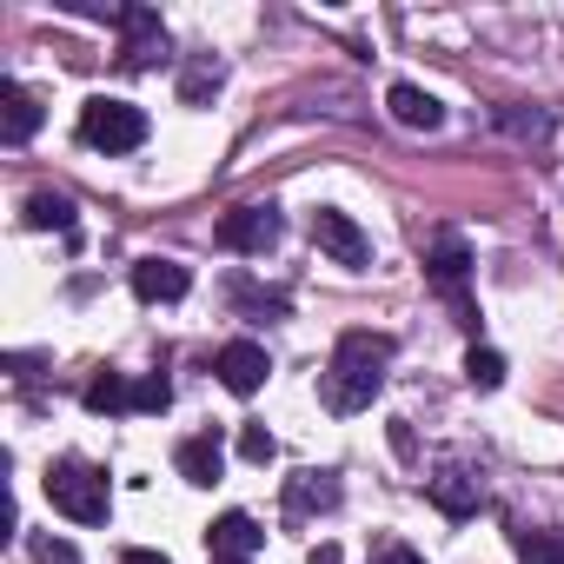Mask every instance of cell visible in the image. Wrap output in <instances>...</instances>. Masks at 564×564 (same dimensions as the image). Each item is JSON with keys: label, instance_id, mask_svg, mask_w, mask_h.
Segmentation results:
<instances>
[{"label": "cell", "instance_id": "cb8c5ba5", "mask_svg": "<svg viewBox=\"0 0 564 564\" xmlns=\"http://www.w3.org/2000/svg\"><path fill=\"white\" fill-rule=\"evenodd\" d=\"M372 564H425V557H419V551H405V544H386Z\"/></svg>", "mask_w": 564, "mask_h": 564}, {"label": "cell", "instance_id": "4fadbf2b", "mask_svg": "<svg viewBox=\"0 0 564 564\" xmlns=\"http://www.w3.org/2000/svg\"><path fill=\"white\" fill-rule=\"evenodd\" d=\"M173 465H180V478H186V485H219V471H226V445H219V432L180 438Z\"/></svg>", "mask_w": 564, "mask_h": 564}, {"label": "cell", "instance_id": "8fae6325", "mask_svg": "<svg viewBox=\"0 0 564 564\" xmlns=\"http://www.w3.org/2000/svg\"><path fill=\"white\" fill-rule=\"evenodd\" d=\"M41 133V100L21 87V80H0V140L8 147H28Z\"/></svg>", "mask_w": 564, "mask_h": 564}, {"label": "cell", "instance_id": "5bb4252c", "mask_svg": "<svg viewBox=\"0 0 564 564\" xmlns=\"http://www.w3.org/2000/svg\"><path fill=\"white\" fill-rule=\"evenodd\" d=\"M386 107H392V120L412 127V133H438V127H445V107H438L425 87H412V80H399V87L386 94Z\"/></svg>", "mask_w": 564, "mask_h": 564}, {"label": "cell", "instance_id": "9a60e30c", "mask_svg": "<svg viewBox=\"0 0 564 564\" xmlns=\"http://www.w3.org/2000/svg\"><path fill=\"white\" fill-rule=\"evenodd\" d=\"M333 505H339V478H333V471H300V478L286 485V511H293V518L333 511Z\"/></svg>", "mask_w": 564, "mask_h": 564}, {"label": "cell", "instance_id": "2e32d148", "mask_svg": "<svg viewBox=\"0 0 564 564\" xmlns=\"http://www.w3.org/2000/svg\"><path fill=\"white\" fill-rule=\"evenodd\" d=\"M28 226H41V232H74V199L41 186V193L28 199Z\"/></svg>", "mask_w": 564, "mask_h": 564}, {"label": "cell", "instance_id": "d6986e66", "mask_svg": "<svg viewBox=\"0 0 564 564\" xmlns=\"http://www.w3.org/2000/svg\"><path fill=\"white\" fill-rule=\"evenodd\" d=\"M465 379H471L478 392H498V386H505V352H491V346H471V352H465Z\"/></svg>", "mask_w": 564, "mask_h": 564}, {"label": "cell", "instance_id": "484cf974", "mask_svg": "<svg viewBox=\"0 0 564 564\" xmlns=\"http://www.w3.org/2000/svg\"><path fill=\"white\" fill-rule=\"evenodd\" d=\"M120 564H173V557H166V551H127Z\"/></svg>", "mask_w": 564, "mask_h": 564}, {"label": "cell", "instance_id": "e0dca14e", "mask_svg": "<svg viewBox=\"0 0 564 564\" xmlns=\"http://www.w3.org/2000/svg\"><path fill=\"white\" fill-rule=\"evenodd\" d=\"M87 412H133V379L127 372H100L87 386Z\"/></svg>", "mask_w": 564, "mask_h": 564}, {"label": "cell", "instance_id": "7c38bea8", "mask_svg": "<svg viewBox=\"0 0 564 564\" xmlns=\"http://www.w3.org/2000/svg\"><path fill=\"white\" fill-rule=\"evenodd\" d=\"M425 498L445 511V518H471L478 505H485V485L471 478V471H458V465H445L438 478H425Z\"/></svg>", "mask_w": 564, "mask_h": 564}, {"label": "cell", "instance_id": "8992f818", "mask_svg": "<svg viewBox=\"0 0 564 564\" xmlns=\"http://www.w3.org/2000/svg\"><path fill=\"white\" fill-rule=\"evenodd\" d=\"M313 246H319L326 259H339V265H366V259H372V239H366L359 219L339 213V206H319V213H313Z\"/></svg>", "mask_w": 564, "mask_h": 564}, {"label": "cell", "instance_id": "44dd1931", "mask_svg": "<svg viewBox=\"0 0 564 564\" xmlns=\"http://www.w3.org/2000/svg\"><path fill=\"white\" fill-rule=\"evenodd\" d=\"M166 405H173V386H166L160 372L133 379V412H166Z\"/></svg>", "mask_w": 564, "mask_h": 564}, {"label": "cell", "instance_id": "ffe728a7", "mask_svg": "<svg viewBox=\"0 0 564 564\" xmlns=\"http://www.w3.org/2000/svg\"><path fill=\"white\" fill-rule=\"evenodd\" d=\"M219 80H226V74H219V61H193V67L180 74V100H186V107H199L206 94H219Z\"/></svg>", "mask_w": 564, "mask_h": 564}, {"label": "cell", "instance_id": "7a4b0ae2", "mask_svg": "<svg viewBox=\"0 0 564 564\" xmlns=\"http://www.w3.org/2000/svg\"><path fill=\"white\" fill-rule=\"evenodd\" d=\"M47 505H54L61 518H74V524H107V505H113L107 471L87 465V458H61V465H47Z\"/></svg>", "mask_w": 564, "mask_h": 564}, {"label": "cell", "instance_id": "9c48e42d", "mask_svg": "<svg viewBox=\"0 0 564 564\" xmlns=\"http://www.w3.org/2000/svg\"><path fill=\"white\" fill-rule=\"evenodd\" d=\"M265 544V531H259V518L252 511H226V518H213V531H206V551H213V564H252V551Z\"/></svg>", "mask_w": 564, "mask_h": 564}, {"label": "cell", "instance_id": "6da1fadb", "mask_svg": "<svg viewBox=\"0 0 564 564\" xmlns=\"http://www.w3.org/2000/svg\"><path fill=\"white\" fill-rule=\"evenodd\" d=\"M392 352H399L392 333H339L333 366H326V379H319L326 412H366V405L379 399V386H386Z\"/></svg>", "mask_w": 564, "mask_h": 564}, {"label": "cell", "instance_id": "30bf717a", "mask_svg": "<svg viewBox=\"0 0 564 564\" xmlns=\"http://www.w3.org/2000/svg\"><path fill=\"white\" fill-rule=\"evenodd\" d=\"M186 286H193V272L180 259H140L133 265V300H147V306H173V300H186Z\"/></svg>", "mask_w": 564, "mask_h": 564}, {"label": "cell", "instance_id": "277c9868", "mask_svg": "<svg viewBox=\"0 0 564 564\" xmlns=\"http://www.w3.org/2000/svg\"><path fill=\"white\" fill-rule=\"evenodd\" d=\"M465 272H471V246H465L458 232H445V239L425 252V279L458 306V326H478V313H471V300H465Z\"/></svg>", "mask_w": 564, "mask_h": 564}, {"label": "cell", "instance_id": "ba28073f", "mask_svg": "<svg viewBox=\"0 0 564 564\" xmlns=\"http://www.w3.org/2000/svg\"><path fill=\"white\" fill-rule=\"evenodd\" d=\"M120 54H127V67H160L166 61V28H160V14L153 8H120Z\"/></svg>", "mask_w": 564, "mask_h": 564}, {"label": "cell", "instance_id": "603a6c76", "mask_svg": "<svg viewBox=\"0 0 564 564\" xmlns=\"http://www.w3.org/2000/svg\"><path fill=\"white\" fill-rule=\"evenodd\" d=\"M34 557H41V564H80V551H74L67 538H34Z\"/></svg>", "mask_w": 564, "mask_h": 564}, {"label": "cell", "instance_id": "ac0fdd59", "mask_svg": "<svg viewBox=\"0 0 564 564\" xmlns=\"http://www.w3.org/2000/svg\"><path fill=\"white\" fill-rule=\"evenodd\" d=\"M511 551H518V564H564V538L557 531H518Z\"/></svg>", "mask_w": 564, "mask_h": 564}, {"label": "cell", "instance_id": "5b68a950", "mask_svg": "<svg viewBox=\"0 0 564 564\" xmlns=\"http://www.w3.org/2000/svg\"><path fill=\"white\" fill-rule=\"evenodd\" d=\"M279 206H232L226 219H219V246L226 252H272L279 246Z\"/></svg>", "mask_w": 564, "mask_h": 564}, {"label": "cell", "instance_id": "7402d4cb", "mask_svg": "<svg viewBox=\"0 0 564 564\" xmlns=\"http://www.w3.org/2000/svg\"><path fill=\"white\" fill-rule=\"evenodd\" d=\"M239 458H246V465H272V458H279V438H272L265 425H246V432H239Z\"/></svg>", "mask_w": 564, "mask_h": 564}, {"label": "cell", "instance_id": "52a82bcc", "mask_svg": "<svg viewBox=\"0 0 564 564\" xmlns=\"http://www.w3.org/2000/svg\"><path fill=\"white\" fill-rule=\"evenodd\" d=\"M213 372H219V386H226L232 399H252V392L265 386V372H272V359H265V346H259V339H232V346H219V359H213Z\"/></svg>", "mask_w": 564, "mask_h": 564}, {"label": "cell", "instance_id": "d4e9b609", "mask_svg": "<svg viewBox=\"0 0 564 564\" xmlns=\"http://www.w3.org/2000/svg\"><path fill=\"white\" fill-rule=\"evenodd\" d=\"M306 564H346V551H339V544H313Z\"/></svg>", "mask_w": 564, "mask_h": 564}, {"label": "cell", "instance_id": "3957f363", "mask_svg": "<svg viewBox=\"0 0 564 564\" xmlns=\"http://www.w3.org/2000/svg\"><path fill=\"white\" fill-rule=\"evenodd\" d=\"M80 140H87L94 153H133V147H147V113L127 107V100L94 94V100L80 107Z\"/></svg>", "mask_w": 564, "mask_h": 564}]
</instances>
